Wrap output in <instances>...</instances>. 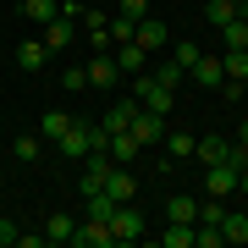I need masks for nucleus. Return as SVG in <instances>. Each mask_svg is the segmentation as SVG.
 <instances>
[{
    "instance_id": "33",
    "label": "nucleus",
    "mask_w": 248,
    "mask_h": 248,
    "mask_svg": "<svg viewBox=\"0 0 248 248\" xmlns=\"http://www.w3.org/2000/svg\"><path fill=\"white\" fill-rule=\"evenodd\" d=\"M155 78H160V83H166V89H177V83L187 78V72H182L177 61H160V66H155Z\"/></svg>"
},
{
    "instance_id": "5",
    "label": "nucleus",
    "mask_w": 248,
    "mask_h": 248,
    "mask_svg": "<svg viewBox=\"0 0 248 248\" xmlns=\"http://www.w3.org/2000/svg\"><path fill=\"white\" fill-rule=\"evenodd\" d=\"M237 193V171L232 166H204V199H232Z\"/></svg>"
},
{
    "instance_id": "26",
    "label": "nucleus",
    "mask_w": 248,
    "mask_h": 248,
    "mask_svg": "<svg viewBox=\"0 0 248 248\" xmlns=\"http://www.w3.org/2000/svg\"><path fill=\"white\" fill-rule=\"evenodd\" d=\"M83 204H89L94 221H110V215H116V199H110V193H83Z\"/></svg>"
},
{
    "instance_id": "12",
    "label": "nucleus",
    "mask_w": 248,
    "mask_h": 248,
    "mask_svg": "<svg viewBox=\"0 0 248 248\" xmlns=\"http://www.w3.org/2000/svg\"><path fill=\"white\" fill-rule=\"evenodd\" d=\"M138 149H143V143L133 138V127H122V133H110V160H116V166H133V160H138Z\"/></svg>"
},
{
    "instance_id": "19",
    "label": "nucleus",
    "mask_w": 248,
    "mask_h": 248,
    "mask_svg": "<svg viewBox=\"0 0 248 248\" xmlns=\"http://www.w3.org/2000/svg\"><path fill=\"white\" fill-rule=\"evenodd\" d=\"M17 11H22V17H28V22H39V28H45L50 17H61V0H22V6H17Z\"/></svg>"
},
{
    "instance_id": "38",
    "label": "nucleus",
    "mask_w": 248,
    "mask_h": 248,
    "mask_svg": "<svg viewBox=\"0 0 248 248\" xmlns=\"http://www.w3.org/2000/svg\"><path fill=\"white\" fill-rule=\"evenodd\" d=\"M11 6H22V0H11Z\"/></svg>"
},
{
    "instance_id": "3",
    "label": "nucleus",
    "mask_w": 248,
    "mask_h": 248,
    "mask_svg": "<svg viewBox=\"0 0 248 248\" xmlns=\"http://www.w3.org/2000/svg\"><path fill=\"white\" fill-rule=\"evenodd\" d=\"M72 243H78V248H116V232H110V221H94V215H83L78 232H72Z\"/></svg>"
},
{
    "instance_id": "7",
    "label": "nucleus",
    "mask_w": 248,
    "mask_h": 248,
    "mask_svg": "<svg viewBox=\"0 0 248 248\" xmlns=\"http://www.w3.org/2000/svg\"><path fill=\"white\" fill-rule=\"evenodd\" d=\"M122 83V66H116V55H89V89H116Z\"/></svg>"
},
{
    "instance_id": "29",
    "label": "nucleus",
    "mask_w": 248,
    "mask_h": 248,
    "mask_svg": "<svg viewBox=\"0 0 248 248\" xmlns=\"http://www.w3.org/2000/svg\"><path fill=\"white\" fill-rule=\"evenodd\" d=\"M61 89L66 94H83V89H89V66H66L61 72Z\"/></svg>"
},
{
    "instance_id": "13",
    "label": "nucleus",
    "mask_w": 248,
    "mask_h": 248,
    "mask_svg": "<svg viewBox=\"0 0 248 248\" xmlns=\"http://www.w3.org/2000/svg\"><path fill=\"white\" fill-rule=\"evenodd\" d=\"M116 66H122V78H133V72H143V61H149V50L138 45V39H127V45H116Z\"/></svg>"
},
{
    "instance_id": "35",
    "label": "nucleus",
    "mask_w": 248,
    "mask_h": 248,
    "mask_svg": "<svg viewBox=\"0 0 248 248\" xmlns=\"http://www.w3.org/2000/svg\"><path fill=\"white\" fill-rule=\"evenodd\" d=\"M6 243H17V226H11L6 215H0V248H6Z\"/></svg>"
},
{
    "instance_id": "28",
    "label": "nucleus",
    "mask_w": 248,
    "mask_h": 248,
    "mask_svg": "<svg viewBox=\"0 0 248 248\" xmlns=\"http://www.w3.org/2000/svg\"><path fill=\"white\" fill-rule=\"evenodd\" d=\"M215 94H221L226 105H243V99H248V83H243V78H221V89H215Z\"/></svg>"
},
{
    "instance_id": "16",
    "label": "nucleus",
    "mask_w": 248,
    "mask_h": 248,
    "mask_svg": "<svg viewBox=\"0 0 248 248\" xmlns=\"http://www.w3.org/2000/svg\"><path fill=\"white\" fill-rule=\"evenodd\" d=\"M45 61H50L45 39H22V45H17V66H22V72H39Z\"/></svg>"
},
{
    "instance_id": "25",
    "label": "nucleus",
    "mask_w": 248,
    "mask_h": 248,
    "mask_svg": "<svg viewBox=\"0 0 248 248\" xmlns=\"http://www.w3.org/2000/svg\"><path fill=\"white\" fill-rule=\"evenodd\" d=\"M66 127H72V110H45V143H61Z\"/></svg>"
},
{
    "instance_id": "41",
    "label": "nucleus",
    "mask_w": 248,
    "mask_h": 248,
    "mask_svg": "<svg viewBox=\"0 0 248 248\" xmlns=\"http://www.w3.org/2000/svg\"><path fill=\"white\" fill-rule=\"evenodd\" d=\"M149 6H155V0H149Z\"/></svg>"
},
{
    "instance_id": "39",
    "label": "nucleus",
    "mask_w": 248,
    "mask_h": 248,
    "mask_svg": "<svg viewBox=\"0 0 248 248\" xmlns=\"http://www.w3.org/2000/svg\"><path fill=\"white\" fill-rule=\"evenodd\" d=\"M243 11H248V0H243Z\"/></svg>"
},
{
    "instance_id": "15",
    "label": "nucleus",
    "mask_w": 248,
    "mask_h": 248,
    "mask_svg": "<svg viewBox=\"0 0 248 248\" xmlns=\"http://www.w3.org/2000/svg\"><path fill=\"white\" fill-rule=\"evenodd\" d=\"M133 116H138V99H116V105H110L105 116H99V127H105V133H122V127L133 122Z\"/></svg>"
},
{
    "instance_id": "24",
    "label": "nucleus",
    "mask_w": 248,
    "mask_h": 248,
    "mask_svg": "<svg viewBox=\"0 0 248 248\" xmlns=\"http://www.w3.org/2000/svg\"><path fill=\"white\" fill-rule=\"evenodd\" d=\"M166 248H193V221H171V232H160Z\"/></svg>"
},
{
    "instance_id": "31",
    "label": "nucleus",
    "mask_w": 248,
    "mask_h": 248,
    "mask_svg": "<svg viewBox=\"0 0 248 248\" xmlns=\"http://www.w3.org/2000/svg\"><path fill=\"white\" fill-rule=\"evenodd\" d=\"M199 55H204V50L193 45V39H182V45H177V55H171V61H177L182 72H193V61H199Z\"/></svg>"
},
{
    "instance_id": "20",
    "label": "nucleus",
    "mask_w": 248,
    "mask_h": 248,
    "mask_svg": "<svg viewBox=\"0 0 248 248\" xmlns=\"http://www.w3.org/2000/svg\"><path fill=\"white\" fill-rule=\"evenodd\" d=\"M160 143H166V160H193V133H182V127H177V133H166Z\"/></svg>"
},
{
    "instance_id": "11",
    "label": "nucleus",
    "mask_w": 248,
    "mask_h": 248,
    "mask_svg": "<svg viewBox=\"0 0 248 248\" xmlns=\"http://www.w3.org/2000/svg\"><path fill=\"white\" fill-rule=\"evenodd\" d=\"M187 78H193L199 89H210V94H215V89H221V78H226V66H221V55H199Z\"/></svg>"
},
{
    "instance_id": "34",
    "label": "nucleus",
    "mask_w": 248,
    "mask_h": 248,
    "mask_svg": "<svg viewBox=\"0 0 248 248\" xmlns=\"http://www.w3.org/2000/svg\"><path fill=\"white\" fill-rule=\"evenodd\" d=\"M122 11L127 17H149V0H122Z\"/></svg>"
},
{
    "instance_id": "8",
    "label": "nucleus",
    "mask_w": 248,
    "mask_h": 248,
    "mask_svg": "<svg viewBox=\"0 0 248 248\" xmlns=\"http://www.w3.org/2000/svg\"><path fill=\"white\" fill-rule=\"evenodd\" d=\"M226 155H232V138H221V133L193 138V160L199 166H226Z\"/></svg>"
},
{
    "instance_id": "27",
    "label": "nucleus",
    "mask_w": 248,
    "mask_h": 248,
    "mask_svg": "<svg viewBox=\"0 0 248 248\" xmlns=\"http://www.w3.org/2000/svg\"><path fill=\"white\" fill-rule=\"evenodd\" d=\"M221 66H226V78L248 83V50H221Z\"/></svg>"
},
{
    "instance_id": "32",
    "label": "nucleus",
    "mask_w": 248,
    "mask_h": 248,
    "mask_svg": "<svg viewBox=\"0 0 248 248\" xmlns=\"http://www.w3.org/2000/svg\"><path fill=\"white\" fill-rule=\"evenodd\" d=\"M11 155H17V160H39V138H33V133L11 138Z\"/></svg>"
},
{
    "instance_id": "14",
    "label": "nucleus",
    "mask_w": 248,
    "mask_h": 248,
    "mask_svg": "<svg viewBox=\"0 0 248 248\" xmlns=\"http://www.w3.org/2000/svg\"><path fill=\"white\" fill-rule=\"evenodd\" d=\"M72 39H78V22H66V17H50V22H45V50H50V55L66 50Z\"/></svg>"
},
{
    "instance_id": "4",
    "label": "nucleus",
    "mask_w": 248,
    "mask_h": 248,
    "mask_svg": "<svg viewBox=\"0 0 248 248\" xmlns=\"http://www.w3.org/2000/svg\"><path fill=\"white\" fill-rule=\"evenodd\" d=\"M89 116H72V127H66V133H61V143H55V149H61L66 160H83V155H89Z\"/></svg>"
},
{
    "instance_id": "22",
    "label": "nucleus",
    "mask_w": 248,
    "mask_h": 248,
    "mask_svg": "<svg viewBox=\"0 0 248 248\" xmlns=\"http://www.w3.org/2000/svg\"><path fill=\"white\" fill-rule=\"evenodd\" d=\"M221 237H226V243H248V210H226Z\"/></svg>"
},
{
    "instance_id": "30",
    "label": "nucleus",
    "mask_w": 248,
    "mask_h": 248,
    "mask_svg": "<svg viewBox=\"0 0 248 248\" xmlns=\"http://www.w3.org/2000/svg\"><path fill=\"white\" fill-rule=\"evenodd\" d=\"M89 50H94V55H110V50H116V39H110V22H105V28H89Z\"/></svg>"
},
{
    "instance_id": "36",
    "label": "nucleus",
    "mask_w": 248,
    "mask_h": 248,
    "mask_svg": "<svg viewBox=\"0 0 248 248\" xmlns=\"http://www.w3.org/2000/svg\"><path fill=\"white\" fill-rule=\"evenodd\" d=\"M237 193H243V199H248V171H243V177H237Z\"/></svg>"
},
{
    "instance_id": "40",
    "label": "nucleus",
    "mask_w": 248,
    "mask_h": 248,
    "mask_svg": "<svg viewBox=\"0 0 248 248\" xmlns=\"http://www.w3.org/2000/svg\"><path fill=\"white\" fill-rule=\"evenodd\" d=\"M237 6H243V0H237Z\"/></svg>"
},
{
    "instance_id": "21",
    "label": "nucleus",
    "mask_w": 248,
    "mask_h": 248,
    "mask_svg": "<svg viewBox=\"0 0 248 248\" xmlns=\"http://www.w3.org/2000/svg\"><path fill=\"white\" fill-rule=\"evenodd\" d=\"M72 232H78V221H72V215H61V210H55L50 221H45V243H72Z\"/></svg>"
},
{
    "instance_id": "10",
    "label": "nucleus",
    "mask_w": 248,
    "mask_h": 248,
    "mask_svg": "<svg viewBox=\"0 0 248 248\" xmlns=\"http://www.w3.org/2000/svg\"><path fill=\"white\" fill-rule=\"evenodd\" d=\"M127 127H133L138 143H160V138H166V116H155V110H143V105H138V116Z\"/></svg>"
},
{
    "instance_id": "1",
    "label": "nucleus",
    "mask_w": 248,
    "mask_h": 248,
    "mask_svg": "<svg viewBox=\"0 0 248 248\" xmlns=\"http://www.w3.org/2000/svg\"><path fill=\"white\" fill-rule=\"evenodd\" d=\"M133 99H138L143 110H155V116H171V105H177V89H166L155 72H133Z\"/></svg>"
},
{
    "instance_id": "9",
    "label": "nucleus",
    "mask_w": 248,
    "mask_h": 248,
    "mask_svg": "<svg viewBox=\"0 0 248 248\" xmlns=\"http://www.w3.org/2000/svg\"><path fill=\"white\" fill-rule=\"evenodd\" d=\"M133 39H138V45H143V50L155 55V50H166V39H171V33H166V22H160L155 11H149V17H138V28H133Z\"/></svg>"
},
{
    "instance_id": "6",
    "label": "nucleus",
    "mask_w": 248,
    "mask_h": 248,
    "mask_svg": "<svg viewBox=\"0 0 248 248\" xmlns=\"http://www.w3.org/2000/svg\"><path fill=\"white\" fill-rule=\"evenodd\" d=\"M110 232H116V243H138V237H143V215L133 210V204H116Z\"/></svg>"
},
{
    "instance_id": "37",
    "label": "nucleus",
    "mask_w": 248,
    "mask_h": 248,
    "mask_svg": "<svg viewBox=\"0 0 248 248\" xmlns=\"http://www.w3.org/2000/svg\"><path fill=\"white\" fill-rule=\"evenodd\" d=\"M237 143H248V122H243V127H237Z\"/></svg>"
},
{
    "instance_id": "23",
    "label": "nucleus",
    "mask_w": 248,
    "mask_h": 248,
    "mask_svg": "<svg viewBox=\"0 0 248 248\" xmlns=\"http://www.w3.org/2000/svg\"><path fill=\"white\" fill-rule=\"evenodd\" d=\"M166 215H171V221H199V199H187V193H171Z\"/></svg>"
},
{
    "instance_id": "17",
    "label": "nucleus",
    "mask_w": 248,
    "mask_h": 248,
    "mask_svg": "<svg viewBox=\"0 0 248 248\" xmlns=\"http://www.w3.org/2000/svg\"><path fill=\"white\" fill-rule=\"evenodd\" d=\"M232 17H243V6H237V0H210V6H204V22H210L215 33H221Z\"/></svg>"
},
{
    "instance_id": "2",
    "label": "nucleus",
    "mask_w": 248,
    "mask_h": 248,
    "mask_svg": "<svg viewBox=\"0 0 248 248\" xmlns=\"http://www.w3.org/2000/svg\"><path fill=\"white\" fill-rule=\"evenodd\" d=\"M89 166H83V182H78V193H105V182H110V171H116V160L105 149H94V155H83Z\"/></svg>"
},
{
    "instance_id": "18",
    "label": "nucleus",
    "mask_w": 248,
    "mask_h": 248,
    "mask_svg": "<svg viewBox=\"0 0 248 248\" xmlns=\"http://www.w3.org/2000/svg\"><path fill=\"white\" fill-rule=\"evenodd\" d=\"M133 187H138V182H133V166H116L110 182H105V193H110L116 204H127V199H133Z\"/></svg>"
}]
</instances>
